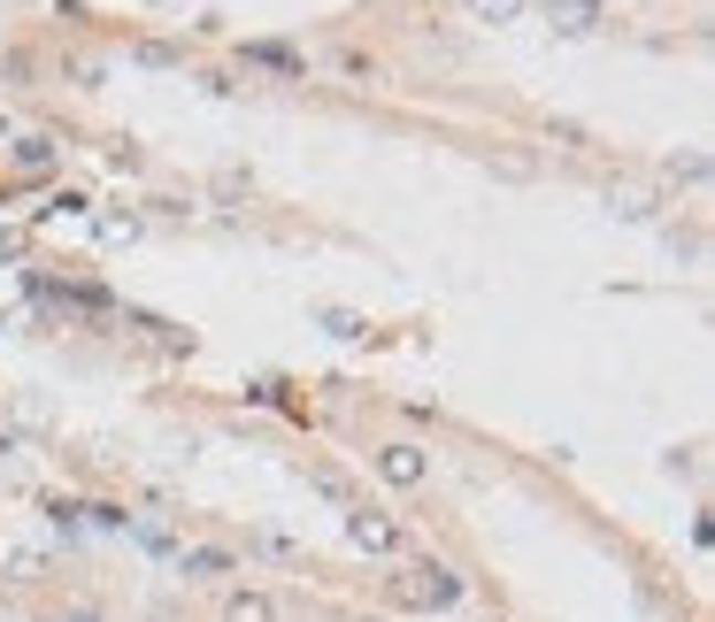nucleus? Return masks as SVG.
Segmentation results:
<instances>
[{
  "mask_svg": "<svg viewBox=\"0 0 715 622\" xmlns=\"http://www.w3.org/2000/svg\"><path fill=\"white\" fill-rule=\"evenodd\" d=\"M377 468H385V476H392V484H423V446H385V454H377Z\"/></svg>",
  "mask_w": 715,
  "mask_h": 622,
  "instance_id": "2",
  "label": "nucleus"
},
{
  "mask_svg": "<svg viewBox=\"0 0 715 622\" xmlns=\"http://www.w3.org/2000/svg\"><path fill=\"white\" fill-rule=\"evenodd\" d=\"M355 546H369V554H392L400 538H392V523H385V515H355Z\"/></svg>",
  "mask_w": 715,
  "mask_h": 622,
  "instance_id": "7",
  "label": "nucleus"
},
{
  "mask_svg": "<svg viewBox=\"0 0 715 622\" xmlns=\"http://www.w3.org/2000/svg\"><path fill=\"white\" fill-rule=\"evenodd\" d=\"M493 169H501V177H532L538 161H532V155H493Z\"/></svg>",
  "mask_w": 715,
  "mask_h": 622,
  "instance_id": "13",
  "label": "nucleus"
},
{
  "mask_svg": "<svg viewBox=\"0 0 715 622\" xmlns=\"http://www.w3.org/2000/svg\"><path fill=\"white\" fill-rule=\"evenodd\" d=\"M546 15H554L561 31H592V23L608 15V0H546Z\"/></svg>",
  "mask_w": 715,
  "mask_h": 622,
  "instance_id": "3",
  "label": "nucleus"
},
{
  "mask_svg": "<svg viewBox=\"0 0 715 622\" xmlns=\"http://www.w3.org/2000/svg\"><path fill=\"white\" fill-rule=\"evenodd\" d=\"M108 169H116V177H139V169H147V155H139L132 139H116V147H108Z\"/></svg>",
  "mask_w": 715,
  "mask_h": 622,
  "instance_id": "11",
  "label": "nucleus"
},
{
  "mask_svg": "<svg viewBox=\"0 0 715 622\" xmlns=\"http://www.w3.org/2000/svg\"><path fill=\"white\" fill-rule=\"evenodd\" d=\"M132 62H147V70H178L185 46H170V39H139V46H132Z\"/></svg>",
  "mask_w": 715,
  "mask_h": 622,
  "instance_id": "8",
  "label": "nucleus"
},
{
  "mask_svg": "<svg viewBox=\"0 0 715 622\" xmlns=\"http://www.w3.org/2000/svg\"><path fill=\"white\" fill-rule=\"evenodd\" d=\"M454 592H462V584H454L446 569H416V600H423V608H446Z\"/></svg>",
  "mask_w": 715,
  "mask_h": 622,
  "instance_id": "5",
  "label": "nucleus"
},
{
  "mask_svg": "<svg viewBox=\"0 0 715 622\" xmlns=\"http://www.w3.org/2000/svg\"><path fill=\"white\" fill-rule=\"evenodd\" d=\"M524 8H532V0H470V15H477V23H516Z\"/></svg>",
  "mask_w": 715,
  "mask_h": 622,
  "instance_id": "9",
  "label": "nucleus"
},
{
  "mask_svg": "<svg viewBox=\"0 0 715 622\" xmlns=\"http://www.w3.org/2000/svg\"><path fill=\"white\" fill-rule=\"evenodd\" d=\"M662 177H670V185H677V177H685V185H701V177H708V155H670V161H662Z\"/></svg>",
  "mask_w": 715,
  "mask_h": 622,
  "instance_id": "10",
  "label": "nucleus"
},
{
  "mask_svg": "<svg viewBox=\"0 0 715 622\" xmlns=\"http://www.w3.org/2000/svg\"><path fill=\"white\" fill-rule=\"evenodd\" d=\"M8 161H15V169H54V161H62V147H54L46 131H31V139H15V147H8Z\"/></svg>",
  "mask_w": 715,
  "mask_h": 622,
  "instance_id": "4",
  "label": "nucleus"
},
{
  "mask_svg": "<svg viewBox=\"0 0 715 622\" xmlns=\"http://www.w3.org/2000/svg\"><path fill=\"white\" fill-rule=\"evenodd\" d=\"M0 139H8V116H0Z\"/></svg>",
  "mask_w": 715,
  "mask_h": 622,
  "instance_id": "14",
  "label": "nucleus"
},
{
  "mask_svg": "<svg viewBox=\"0 0 715 622\" xmlns=\"http://www.w3.org/2000/svg\"><path fill=\"white\" fill-rule=\"evenodd\" d=\"M223 622H277V608H270L262 592H231V600H223Z\"/></svg>",
  "mask_w": 715,
  "mask_h": 622,
  "instance_id": "6",
  "label": "nucleus"
},
{
  "mask_svg": "<svg viewBox=\"0 0 715 622\" xmlns=\"http://www.w3.org/2000/svg\"><path fill=\"white\" fill-rule=\"evenodd\" d=\"M70 622H93V615H70Z\"/></svg>",
  "mask_w": 715,
  "mask_h": 622,
  "instance_id": "15",
  "label": "nucleus"
},
{
  "mask_svg": "<svg viewBox=\"0 0 715 622\" xmlns=\"http://www.w3.org/2000/svg\"><path fill=\"white\" fill-rule=\"evenodd\" d=\"M223 569H231V554H215V546L208 554H185V577H223Z\"/></svg>",
  "mask_w": 715,
  "mask_h": 622,
  "instance_id": "12",
  "label": "nucleus"
},
{
  "mask_svg": "<svg viewBox=\"0 0 715 622\" xmlns=\"http://www.w3.org/2000/svg\"><path fill=\"white\" fill-rule=\"evenodd\" d=\"M239 62H254V70H277V77H308V54H301V46H277V39H254V46H239Z\"/></svg>",
  "mask_w": 715,
  "mask_h": 622,
  "instance_id": "1",
  "label": "nucleus"
}]
</instances>
